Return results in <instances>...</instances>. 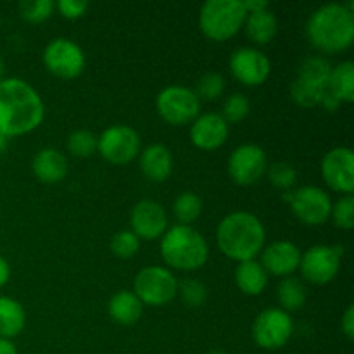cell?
Instances as JSON below:
<instances>
[{"label":"cell","mask_w":354,"mask_h":354,"mask_svg":"<svg viewBox=\"0 0 354 354\" xmlns=\"http://www.w3.org/2000/svg\"><path fill=\"white\" fill-rule=\"evenodd\" d=\"M322 178L335 192L351 196L354 190V152L351 147H334L324 156Z\"/></svg>","instance_id":"cell-14"},{"label":"cell","mask_w":354,"mask_h":354,"mask_svg":"<svg viewBox=\"0 0 354 354\" xmlns=\"http://www.w3.org/2000/svg\"><path fill=\"white\" fill-rule=\"evenodd\" d=\"M283 199L289 203L294 216L304 225L318 227L330 218L332 199L320 187L304 185L296 190H289Z\"/></svg>","instance_id":"cell-9"},{"label":"cell","mask_w":354,"mask_h":354,"mask_svg":"<svg viewBox=\"0 0 354 354\" xmlns=\"http://www.w3.org/2000/svg\"><path fill=\"white\" fill-rule=\"evenodd\" d=\"M244 7L249 14L256 12V10L268 9V2H265V0H244Z\"/></svg>","instance_id":"cell-41"},{"label":"cell","mask_w":354,"mask_h":354,"mask_svg":"<svg viewBox=\"0 0 354 354\" xmlns=\"http://www.w3.org/2000/svg\"><path fill=\"white\" fill-rule=\"evenodd\" d=\"M268 277L258 259L242 261L235 268V283L248 296H259L268 286Z\"/></svg>","instance_id":"cell-23"},{"label":"cell","mask_w":354,"mask_h":354,"mask_svg":"<svg viewBox=\"0 0 354 354\" xmlns=\"http://www.w3.org/2000/svg\"><path fill=\"white\" fill-rule=\"evenodd\" d=\"M140 249V239L131 230H121L111 239V251L121 259H128L135 256Z\"/></svg>","instance_id":"cell-35"},{"label":"cell","mask_w":354,"mask_h":354,"mask_svg":"<svg viewBox=\"0 0 354 354\" xmlns=\"http://www.w3.org/2000/svg\"><path fill=\"white\" fill-rule=\"evenodd\" d=\"M227 168L234 183L242 187L254 185L268 169V156L259 145L242 144L232 151Z\"/></svg>","instance_id":"cell-13"},{"label":"cell","mask_w":354,"mask_h":354,"mask_svg":"<svg viewBox=\"0 0 354 354\" xmlns=\"http://www.w3.org/2000/svg\"><path fill=\"white\" fill-rule=\"evenodd\" d=\"M330 218L337 228H342V230H351L354 227V197L344 196L341 197L337 203L332 204Z\"/></svg>","instance_id":"cell-36"},{"label":"cell","mask_w":354,"mask_h":354,"mask_svg":"<svg viewBox=\"0 0 354 354\" xmlns=\"http://www.w3.org/2000/svg\"><path fill=\"white\" fill-rule=\"evenodd\" d=\"M207 354H228V353H225V351H213V353H207Z\"/></svg>","instance_id":"cell-45"},{"label":"cell","mask_w":354,"mask_h":354,"mask_svg":"<svg viewBox=\"0 0 354 354\" xmlns=\"http://www.w3.org/2000/svg\"><path fill=\"white\" fill-rule=\"evenodd\" d=\"M342 254H344L342 245H311L304 254H301V275L315 286H325L337 277Z\"/></svg>","instance_id":"cell-10"},{"label":"cell","mask_w":354,"mask_h":354,"mask_svg":"<svg viewBox=\"0 0 354 354\" xmlns=\"http://www.w3.org/2000/svg\"><path fill=\"white\" fill-rule=\"evenodd\" d=\"M156 111L169 124H189L201 114V100L192 88L171 85L162 88L156 97Z\"/></svg>","instance_id":"cell-7"},{"label":"cell","mask_w":354,"mask_h":354,"mask_svg":"<svg viewBox=\"0 0 354 354\" xmlns=\"http://www.w3.org/2000/svg\"><path fill=\"white\" fill-rule=\"evenodd\" d=\"M301 254L294 242L290 241H275L265 245L261 251V265L268 275L275 277H290L296 270H299Z\"/></svg>","instance_id":"cell-18"},{"label":"cell","mask_w":354,"mask_h":354,"mask_svg":"<svg viewBox=\"0 0 354 354\" xmlns=\"http://www.w3.org/2000/svg\"><path fill=\"white\" fill-rule=\"evenodd\" d=\"M266 175H268V180L272 182V185H275L280 190H287V192L297 182V169L294 168L292 162L287 161H277L273 165H268Z\"/></svg>","instance_id":"cell-29"},{"label":"cell","mask_w":354,"mask_h":354,"mask_svg":"<svg viewBox=\"0 0 354 354\" xmlns=\"http://www.w3.org/2000/svg\"><path fill=\"white\" fill-rule=\"evenodd\" d=\"M306 35L310 44L324 54L348 50L354 41V12L344 3H325L310 16Z\"/></svg>","instance_id":"cell-3"},{"label":"cell","mask_w":354,"mask_h":354,"mask_svg":"<svg viewBox=\"0 0 354 354\" xmlns=\"http://www.w3.org/2000/svg\"><path fill=\"white\" fill-rule=\"evenodd\" d=\"M277 297L283 311H299L306 304V287L296 277H286L279 283L277 289Z\"/></svg>","instance_id":"cell-27"},{"label":"cell","mask_w":354,"mask_h":354,"mask_svg":"<svg viewBox=\"0 0 354 354\" xmlns=\"http://www.w3.org/2000/svg\"><path fill=\"white\" fill-rule=\"evenodd\" d=\"M111 320L120 325L137 324L144 313V304L133 294V290H120L111 297L107 304Z\"/></svg>","instance_id":"cell-21"},{"label":"cell","mask_w":354,"mask_h":354,"mask_svg":"<svg viewBox=\"0 0 354 354\" xmlns=\"http://www.w3.org/2000/svg\"><path fill=\"white\" fill-rule=\"evenodd\" d=\"M6 78V62H3L2 55H0V82Z\"/></svg>","instance_id":"cell-44"},{"label":"cell","mask_w":354,"mask_h":354,"mask_svg":"<svg viewBox=\"0 0 354 354\" xmlns=\"http://www.w3.org/2000/svg\"><path fill=\"white\" fill-rule=\"evenodd\" d=\"M249 113H251V102L244 93H232L230 97L225 99L221 116L228 124L241 123L249 116Z\"/></svg>","instance_id":"cell-33"},{"label":"cell","mask_w":354,"mask_h":354,"mask_svg":"<svg viewBox=\"0 0 354 354\" xmlns=\"http://www.w3.org/2000/svg\"><path fill=\"white\" fill-rule=\"evenodd\" d=\"M131 232L144 241H156L168 230V214L165 207L151 199L135 204L130 213Z\"/></svg>","instance_id":"cell-16"},{"label":"cell","mask_w":354,"mask_h":354,"mask_svg":"<svg viewBox=\"0 0 354 354\" xmlns=\"http://www.w3.org/2000/svg\"><path fill=\"white\" fill-rule=\"evenodd\" d=\"M244 24L248 37L258 45L270 44L279 31V21L270 9L249 12Z\"/></svg>","instance_id":"cell-24"},{"label":"cell","mask_w":354,"mask_h":354,"mask_svg":"<svg viewBox=\"0 0 354 354\" xmlns=\"http://www.w3.org/2000/svg\"><path fill=\"white\" fill-rule=\"evenodd\" d=\"M97 151L111 165H128L140 154V135L127 124H113L97 137Z\"/></svg>","instance_id":"cell-11"},{"label":"cell","mask_w":354,"mask_h":354,"mask_svg":"<svg viewBox=\"0 0 354 354\" xmlns=\"http://www.w3.org/2000/svg\"><path fill=\"white\" fill-rule=\"evenodd\" d=\"M17 9H19V16L28 23H44L52 16L55 3L52 0H23Z\"/></svg>","instance_id":"cell-32"},{"label":"cell","mask_w":354,"mask_h":354,"mask_svg":"<svg viewBox=\"0 0 354 354\" xmlns=\"http://www.w3.org/2000/svg\"><path fill=\"white\" fill-rule=\"evenodd\" d=\"M44 64L52 75L73 80L82 75L85 69V52L69 38H54L44 48Z\"/></svg>","instance_id":"cell-12"},{"label":"cell","mask_w":354,"mask_h":354,"mask_svg":"<svg viewBox=\"0 0 354 354\" xmlns=\"http://www.w3.org/2000/svg\"><path fill=\"white\" fill-rule=\"evenodd\" d=\"M320 106L324 107L325 111H328V113H334V111H337V107L341 106V102H339V100L335 99V97L332 95V93L327 92V93H325L324 99H322Z\"/></svg>","instance_id":"cell-40"},{"label":"cell","mask_w":354,"mask_h":354,"mask_svg":"<svg viewBox=\"0 0 354 354\" xmlns=\"http://www.w3.org/2000/svg\"><path fill=\"white\" fill-rule=\"evenodd\" d=\"M31 169L41 183L54 185L68 175V159L57 149L45 147L35 154L33 161H31Z\"/></svg>","instance_id":"cell-20"},{"label":"cell","mask_w":354,"mask_h":354,"mask_svg":"<svg viewBox=\"0 0 354 354\" xmlns=\"http://www.w3.org/2000/svg\"><path fill=\"white\" fill-rule=\"evenodd\" d=\"M203 213V199L196 192H182L173 201V214L178 225H190Z\"/></svg>","instance_id":"cell-28"},{"label":"cell","mask_w":354,"mask_h":354,"mask_svg":"<svg viewBox=\"0 0 354 354\" xmlns=\"http://www.w3.org/2000/svg\"><path fill=\"white\" fill-rule=\"evenodd\" d=\"M332 66L322 55H310L304 59L297 68V76L294 80L310 88L328 92V78H330Z\"/></svg>","instance_id":"cell-22"},{"label":"cell","mask_w":354,"mask_h":354,"mask_svg":"<svg viewBox=\"0 0 354 354\" xmlns=\"http://www.w3.org/2000/svg\"><path fill=\"white\" fill-rule=\"evenodd\" d=\"M328 93L339 102H353L354 100V62L344 61L332 68L328 78Z\"/></svg>","instance_id":"cell-26"},{"label":"cell","mask_w":354,"mask_h":354,"mask_svg":"<svg viewBox=\"0 0 354 354\" xmlns=\"http://www.w3.org/2000/svg\"><path fill=\"white\" fill-rule=\"evenodd\" d=\"M178 292V279L165 266H145L133 280V294L142 304L158 308L171 303Z\"/></svg>","instance_id":"cell-6"},{"label":"cell","mask_w":354,"mask_h":354,"mask_svg":"<svg viewBox=\"0 0 354 354\" xmlns=\"http://www.w3.org/2000/svg\"><path fill=\"white\" fill-rule=\"evenodd\" d=\"M7 147H9V137L0 133V156L7 151Z\"/></svg>","instance_id":"cell-43"},{"label":"cell","mask_w":354,"mask_h":354,"mask_svg":"<svg viewBox=\"0 0 354 354\" xmlns=\"http://www.w3.org/2000/svg\"><path fill=\"white\" fill-rule=\"evenodd\" d=\"M161 256L169 268L194 272L206 265L209 248L206 239L190 225H175L161 237Z\"/></svg>","instance_id":"cell-4"},{"label":"cell","mask_w":354,"mask_h":354,"mask_svg":"<svg viewBox=\"0 0 354 354\" xmlns=\"http://www.w3.org/2000/svg\"><path fill=\"white\" fill-rule=\"evenodd\" d=\"M140 171L147 180L161 183L173 171V156L166 145L151 144L140 151Z\"/></svg>","instance_id":"cell-19"},{"label":"cell","mask_w":354,"mask_h":354,"mask_svg":"<svg viewBox=\"0 0 354 354\" xmlns=\"http://www.w3.org/2000/svg\"><path fill=\"white\" fill-rule=\"evenodd\" d=\"M266 230L261 220L248 211H235L227 214L216 228V242L227 258L242 263L256 259L263 251Z\"/></svg>","instance_id":"cell-2"},{"label":"cell","mask_w":354,"mask_h":354,"mask_svg":"<svg viewBox=\"0 0 354 354\" xmlns=\"http://www.w3.org/2000/svg\"><path fill=\"white\" fill-rule=\"evenodd\" d=\"M252 341L266 351H277L290 341L294 334V322L282 308L263 310L252 322Z\"/></svg>","instance_id":"cell-8"},{"label":"cell","mask_w":354,"mask_h":354,"mask_svg":"<svg viewBox=\"0 0 354 354\" xmlns=\"http://www.w3.org/2000/svg\"><path fill=\"white\" fill-rule=\"evenodd\" d=\"M26 311L19 301L0 296V337L12 339L24 330Z\"/></svg>","instance_id":"cell-25"},{"label":"cell","mask_w":354,"mask_h":354,"mask_svg":"<svg viewBox=\"0 0 354 354\" xmlns=\"http://www.w3.org/2000/svg\"><path fill=\"white\" fill-rule=\"evenodd\" d=\"M9 279H10L9 261H7V259L0 254V289H2L7 282H9Z\"/></svg>","instance_id":"cell-39"},{"label":"cell","mask_w":354,"mask_h":354,"mask_svg":"<svg viewBox=\"0 0 354 354\" xmlns=\"http://www.w3.org/2000/svg\"><path fill=\"white\" fill-rule=\"evenodd\" d=\"M55 7L68 19H78L88 9V2L86 0H59Z\"/></svg>","instance_id":"cell-37"},{"label":"cell","mask_w":354,"mask_h":354,"mask_svg":"<svg viewBox=\"0 0 354 354\" xmlns=\"http://www.w3.org/2000/svg\"><path fill=\"white\" fill-rule=\"evenodd\" d=\"M225 90V78L216 71L204 73L199 78L196 86V95L199 97V100H216L218 97H221Z\"/></svg>","instance_id":"cell-34"},{"label":"cell","mask_w":354,"mask_h":354,"mask_svg":"<svg viewBox=\"0 0 354 354\" xmlns=\"http://www.w3.org/2000/svg\"><path fill=\"white\" fill-rule=\"evenodd\" d=\"M248 10L241 0H207L199 12V28L209 40L225 41L244 26Z\"/></svg>","instance_id":"cell-5"},{"label":"cell","mask_w":354,"mask_h":354,"mask_svg":"<svg viewBox=\"0 0 354 354\" xmlns=\"http://www.w3.org/2000/svg\"><path fill=\"white\" fill-rule=\"evenodd\" d=\"M230 124L221 114L204 113L192 121L190 127V142L201 151H214L227 142Z\"/></svg>","instance_id":"cell-17"},{"label":"cell","mask_w":354,"mask_h":354,"mask_svg":"<svg viewBox=\"0 0 354 354\" xmlns=\"http://www.w3.org/2000/svg\"><path fill=\"white\" fill-rule=\"evenodd\" d=\"M182 303L189 308H201L207 301V289L201 280L185 279L178 282V292Z\"/></svg>","instance_id":"cell-31"},{"label":"cell","mask_w":354,"mask_h":354,"mask_svg":"<svg viewBox=\"0 0 354 354\" xmlns=\"http://www.w3.org/2000/svg\"><path fill=\"white\" fill-rule=\"evenodd\" d=\"M232 75L245 86H259L272 75V62L254 47H241L228 61Z\"/></svg>","instance_id":"cell-15"},{"label":"cell","mask_w":354,"mask_h":354,"mask_svg":"<svg viewBox=\"0 0 354 354\" xmlns=\"http://www.w3.org/2000/svg\"><path fill=\"white\" fill-rule=\"evenodd\" d=\"M45 118L40 93L21 78L0 82V133L19 137L37 130Z\"/></svg>","instance_id":"cell-1"},{"label":"cell","mask_w":354,"mask_h":354,"mask_svg":"<svg viewBox=\"0 0 354 354\" xmlns=\"http://www.w3.org/2000/svg\"><path fill=\"white\" fill-rule=\"evenodd\" d=\"M0 354H17L14 342L9 341V339L0 337Z\"/></svg>","instance_id":"cell-42"},{"label":"cell","mask_w":354,"mask_h":354,"mask_svg":"<svg viewBox=\"0 0 354 354\" xmlns=\"http://www.w3.org/2000/svg\"><path fill=\"white\" fill-rule=\"evenodd\" d=\"M341 330H342V334L349 339V341H353L354 339V306L353 304H349L348 310H346V313H344V317H342Z\"/></svg>","instance_id":"cell-38"},{"label":"cell","mask_w":354,"mask_h":354,"mask_svg":"<svg viewBox=\"0 0 354 354\" xmlns=\"http://www.w3.org/2000/svg\"><path fill=\"white\" fill-rule=\"evenodd\" d=\"M66 145L75 158H90L97 151V137L90 130H75L69 133Z\"/></svg>","instance_id":"cell-30"}]
</instances>
